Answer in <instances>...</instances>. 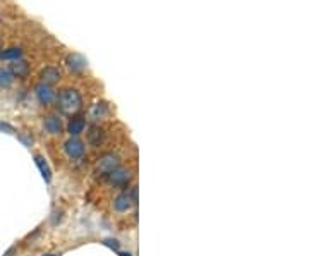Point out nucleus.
<instances>
[{"label": "nucleus", "mask_w": 309, "mask_h": 256, "mask_svg": "<svg viewBox=\"0 0 309 256\" xmlns=\"http://www.w3.org/2000/svg\"><path fill=\"white\" fill-rule=\"evenodd\" d=\"M105 179H107L108 184L114 186V188H122V186H125L130 179H133V172H130L127 167L119 165L108 174Z\"/></svg>", "instance_id": "obj_3"}, {"label": "nucleus", "mask_w": 309, "mask_h": 256, "mask_svg": "<svg viewBox=\"0 0 309 256\" xmlns=\"http://www.w3.org/2000/svg\"><path fill=\"white\" fill-rule=\"evenodd\" d=\"M12 83H14V76L11 74V71L0 67V88H11Z\"/></svg>", "instance_id": "obj_16"}, {"label": "nucleus", "mask_w": 309, "mask_h": 256, "mask_svg": "<svg viewBox=\"0 0 309 256\" xmlns=\"http://www.w3.org/2000/svg\"><path fill=\"white\" fill-rule=\"evenodd\" d=\"M0 49H2V38H0Z\"/></svg>", "instance_id": "obj_24"}, {"label": "nucleus", "mask_w": 309, "mask_h": 256, "mask_svg": "<svg viewBox=\"0 0 309 256\" xmlns=\"http://www.w3.org/2000/svg\"><path fill=\"white\" fill-rule=\"evenodd\" d=\"M64 220V210H54L52 214V219H50V224L52 227H57V225Z\"/></svg>", "instance_id": "obj_17"}, {"label": "nucleus", "mask_w": 309, "mask_h": 256, "mask_svg": "<svg viewBox=\"0 0 309 256\" xmlns=\"http://www.w3.org/2000/svg\"><path fill=\"white\" fill-rule=\"evenodd\" d=\"M119 256H133V254L127 253V251H119Z\"/></svg>", "instance_id": "obj_22"}, {"label": "nucleus", "mask_w": 309, "mask_h": 256, "mask_svg": "<svg viewBox=\"0 0 309 256\" xmlns=\"http://www.w3.org/2000/svg\"><path fill=\"white\" fill-rule=\"evenodd\" d=\"M64 151L69 158L72 160H77V158H82L84 157V143L77 138H71L64 143Z\"/></svg>", "instance_id": "obj_4"}, {"label": "nucleus", "mask_w": 309, "mask_h": 256, "mask_svg": "<svg viewBox=\"0 0 309 256\" xmlns=\"http://www.w3.org/2000/svg\"><path fill=\"white\" fill-rule=\"evenodd\" d=\"M86 129V120L82 115H74L71 117V120H69L67 124V133L71 134V138H77L79 134L84 133Z\"/></svg>", "instance_id": "obj_11"}, {"label": "nucleus", "mask_w": 309, "mask_h": 256, "mask_svg": "<svg viewBox=\"0 0 309 256\" xmlns=\"http://www.w3.org/2000/svg\"><path fill=\"white\" fill-rule=\"evenodd\" d=\"M41 256H59V254H54V253H49V254H41Z\"/></svg>", "instance_id": "obj_23"}, {"label": "nucleus", "mask_w": 309, "mask_h": 256, "mask_svg": "<svg viewBox=\"0 0 309 256\" xmlns=\"http://www.w3.org/2000/svg\"><path fill=\"white\" fill-rule=\"evenodd\" d=\"M34 93H36V98H38V102H40L41 105H50V103H54L55 102V95H57L52 86L45 84V83L36 84Z\"/></svg>", "instance_id": "obj_7"}, {"label": "nucleus", "mask_w": 309, "mask_h": 256, "mask_svg": "<svg viewBox=\"0 0 309 256\" xmlns=\"http://www.w3.org/2000/svg\"><path fill=\"white\" fill-rule=\"evenodd\" d=\"M34 163H36V167L40 168L43 179H45L47 182L52 181V168L49 165V162H47L45 158L41 157V155H34Z\"/></svg>", "instance_id": "obj_14"}, {"label": "nucleus", "mask_w": 309, "mask_h": 256, "mask_svg": "<svg viewBox=\"0 0 309 256\" xmlns=\"http://www.w3.org/2000/svg\"><path fill=\"white\" fill-rule=\"evenodd\" d=\"M86 140L91 146H95V148H98V146H102L103 143L107 140V133L103 127H100L98 124H93L88 127V133H86Z\"/></svg>", "instance_id": "obj_6"}, {"label": "nucleus", "mask_w": 309, "mask_h": 256, "mask_svg": "<svg viewBox=\"0 0 309 256\" xmlns=\"http://www.w3.org/2000/svg\"><path fill=\"white\" fill-rule=\"evenodd\" d=\"M21 57H23V49H19V47H11V49L0 52V59L2 60H17Z\"/></svg>", "instance_id": "obj_15"}, {"label": "nucleus", "mask_w": 309, "mask_h": 256, "mask_svg": "<svg viewBox=\"0 0 309 256\" xmlns=\"http://www.w3.org/2000/svg\"><path fill=\"white\" fill-rule=\"evenodd\" d=\"M133 205H134V203H133V199L129 198L127 191H125V193H120L119 196L114 199V208H115L117 211H119V214H124V211H127Z\"/></svg>", "instance_id": "obj_12"}, {"label": "nucleus", "mask_w": 309, "mask_h": 256, "mask_svg": "<svg viewBox=\"0 0 309 256\" xmlns=\"http://www.w3.org/2000/svg\"><path fill=\"white\" fill-rule=\"evenodd\" d=\"M55 105L65 115H76L82 108V95L76 88H64L55 95Z\"/></svg>", "instance_id": "obj_1"}, {"label": "nucleus", "mask_w": 309, "mask_h": 256, "mask_svg": "<svg viewBox=\"0 0 309 256\" xmlns=\"http://www.w3.org/2000/svg\"><path fill=\"white\" fill-rule=\"evenodd\" d=\"M40 77H41V83L52 86V84H57L59 81L62 79V72H60V69L55 66H47L45 69H41Z\"/></svg>", "instance_id": "obj_9"}, {"label": "nucleus", "mask_w": 309, "mask_h": 256, "mask_svg": "<svg viewBox=\"0 0 309 256\" xmlns=\"http://www.w3.org/2000/svg\"><path fill=\"white\" fill-rule=\"evenodd\" d=\"M19 140L24 143V146H31V145H33V136H29L28 133L19 134Z\"/></svg>", "instance_id": "obj_19"}, {"label": "nucleus", "mask_w": 309, "mask_h": 256, "mask_svg": "<svg viewBox=\"0 0 309 256\" xmlns=\"http://www.w3.org/2000/svg\"><path fill=\"white\" fill-rule=\"evenodd\" d=\"M9 71H11V74L14 76V77H21V79H24V77L29 76L31 66H29L28 60L17 59V60H12V64H11V67H9Z\"/></svg>", "instance_id": "obj_10"}, {"label": "nucleus", "mask_w": 309, "mask_h": 256, "mask_svg": "<svg viewBox=\"0 0 309 256\" xmlns=\"http://www.w3.org/2000/svg\"><path fill=\"white\" fill-rule=\"evenodd\" d=\"M14 254H16V246H11V248L4 253V256H14Z\"/></svg>", "instance_id": "obj_21"}, {"label": "nucleus", "mask_w": 309, "mask_h": 256, "mask_svg": "<svg viewBox=\"0 0 309 256\" xmlns=\"http://www.w3.org/2000/svg\"><path fill=\"white\" fill-rule=\"evenodd\" d=\"M107 115H108V105L105 102H98L90 108V119L91 120L105 119Z\"/></svg>", "instance_id": "obj_13"}, {"label": "nucleus", "mask_w": 309, "mask_h": 256, "mask_svg": "<svg viewBox=\"0 0 309 256\" xmlns=\"http://www.w3.org/2000/svg\"><path fill=\"white\" fill-rule=\"evenodd\" d=\"M102 244L107 246V248H110V249H114V251H119V248H120V242L114 239V237H107V239H103Z\"/></svg>", "instance_id": "obj_18"}, {"label": "nucleus", "mask_w": 309, "mask_h": 256, "mask_svg": "<svg viewBox=\"0 0 309 256\" xmlns=\"http://www.w3.org/2000/svg\"><path fill=\"white\" fill-rule=\"evenodd\" d=\"M120 165V157L117 153H105L103 157L98 158V163L95 167V174L102 177H107L114 168Z\"/></svg>", "instance_id": "obj_2"}, {"label": "nucleus", "mask_w": 309, "mask_h": 256, "mask_svg": "<svg viewBox=\"0 0 309 256\" xmlns=\"http://www.w3.org/2000/svg\"><path fill=\"white\" fill-rule=\"evenodd\" d=\"M43 129H45V133H49L50 136H60L64 131L62 119L55 114L45 115V119H43Z\"/></svg>", "instance_id": "obj_5"}, {"label": "nucleus", "mask_w": 309, "mask_h": 256, "mask_svg": "<svg viewBox=\"0 0 309 256\" xmlns=\"http://www.w3.org/2000/svg\"><path fill=\"white\" fill-rule=\"evenodd\" d=\"M0 131H6L9 134H16V129L7 122H0Z\"/></svg>", "instance_id": "obj_20"}, {"label": "nucleus", "mask_w": 309, "mask_h": 256, "mask_svg": "<svg viewBox=\"0 0 309 256\" xmlns=\"http://www.w3.org/2000/svg\"><path fill=\"white\" fill-rule=\"evenodd\" d=\"M65 66L69 67V71L71 72H82L88 66V60L82 57L81 54H69L67 57H65Z\"/></svg>", "instance_id": "obj_8"}]
</instances>
